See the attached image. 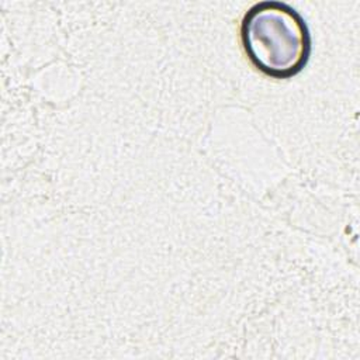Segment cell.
I'll return each mask as SVG.
<instances>
[{
    "instance_id": "1",
    "label": "cell",
    "mask_w": 360,
    "mask_h": 360,
    "mask_svg": "<svg viewBox=\"0 0 360 360\" xmlns=\"http://www.w3.org/2000/svg\"><path fill=\"white\" fill-rule=\"evenodd\" d=\"M240 45L252 66L267 77L284 80L301 73L312 52L304 17L290 4L264 0L242 17Z\"/></svg>"
}]
</instances>
